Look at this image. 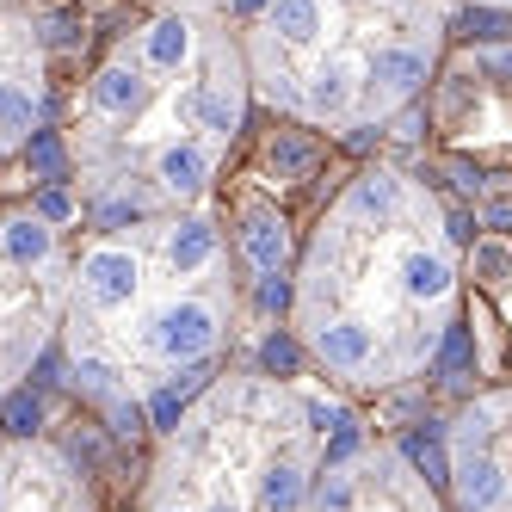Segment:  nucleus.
I'll list each match as a JSON object with an SVG mask.
<instances>
[{"label": "nucleus", "instance_id": "f257e3e1", "mask_svg": "<svg viewBox=\"0 0 512 512\" xmlns=\"http://www.w3.org/2000/svg\"><path fill=\"white\" fill-rule=\"evenodd\" d=\"M463 315L451 210L395 161L352 167L315 210L290 272V340L327 389L389 395L420 383Z\"/></svg>", "mask_w": 512, "mask_h": 512}, {"label": "nucleus", "instance_id": "f03ea898", "mask_svg": "<svg viewBox=\"0 0 512 512\" xmlns=\"http://www.w3.org/2000/svg\"><path fill=\"white\" fill-rule=\"evenodd\" d=\"M253 112L241 19L149 7L81 81L68 161L99 229L210 204Z\"/></svg>", "mask_w": 512, "mask_h": 512}, {"label": "nucleus", "instance_id": "7ed1b4c3", "mask_svg": "<svg viewBox=\"0 0 512 512\" xmlns=\"http://www.w3.org/2000/svg\"><path fill=\"white\" fill-rule=\"evenodd\" d=\"M241 241L210 204L99 229L75 253L62 346L75 383L105 408H161L204 377L241 321Z\"/></svg>", "mask_w": 512, "mask_h": 512}, {"label": "nucleus", "instance_id": "20e7f679", "mask_svg": "<svg viewBox=\"0 0 512 512\" xmlns=\"http://www.w3.org/2000/svg\"><path fill=\"white\" fill-rule=\"evenodd\" d=\"M253 105L297 130L371 136L420 105L451 50V0H253Z\"/></svg>", "mask_w": 512, "mask_h": 512}, {"label": "nucleus", "instance_id": "39448f33", "mask_svg": "<svg viewBox=\"0 0 512 512\" xmlns=\"http://www.w3.org/2000/svg\"><path fill=\"white\" fill-rule=\"evenodd\" d=\"M327 432V401L278 371L210 377L161 426L136 512H309Z\"/></svg>", "mask_w": 512, "mask_h": 512}, {"label": "nucleus", "instance_id": "423d86ee", "mask_svg": "<svg viewBox=\"0 0 512 512\" xmlns=\"http://www.w3.org/2000/svg\"><path fill=\"white\" fill-rule=\"evenodd\" d=\"M75 253L62 241V216L38 210H0V395H7L50 334H62Z\"/></svg>", "mask_w": 512, "mask_h": 512}, {"label": "nucleus", "instance_id": "0eeeda50", "mask_svg": "<svg viewBox=\"0 0 512 512\" xmlns=\"http://www.w3.org/2000/svg\"><path fill=\"white\" fill-rule=\"evenodd\" d=\"M432 130L475 179L512 173V44H475L438 68Z\"/></svg>", "mask_w": 512, "mask_h": 512}, {"label": "nucleus", "instance_id": "6e6552de", "mask_svg": "<svg viewBox=\"0 0 512 512\" xmlns=\"http://www.w3.org/2000/svg\"><path fill=\"white\" fill-rule=\"evenodd\" d=\"M445 488L457 512H512V383L475 389L445 426Z\"/></svg>", "mask_w": 512, "mask_h": 512}, {"label": "nucleus", "instance_id": "1a4fd4ad", "mask_svg": "<svg viewBox=\"0 0 512 512\" xmlns=\"http://www.w3.org/2000/svg\"><path fill=\"white\" fill-rule=\"evenodd\" d=\"M309 512H445L420 463L395 445H358L321 469Z\"/></svg>", "mask_w": 512, "mask_h": 512}, {"label": "nucleus", "instance_id": "9d476101", "mask_svg": "<svg viewBox=\"0 0 512 512\" xmlns=\"http://www.w3.org/2000/svg\"><path fill=\"white\" fill-rule=\"evenodd\" d=\"M50 118V56L44 31L19 0H0V155L25 149Z\"/></svg>", "mask_w": 512, "mask_h": 512}, {"label": "nucleus", "instance_id": "9b49d317", "mask_svg": "<svg viewBox=\"0 0 512 512\" xmlns=\"http://www.w3.org/2000/svg\"><path fill=\"white\" fill-rule=\"evenodd\" d=\"M0 512H93V488L68 451L13 438L0 445Z\"/></svg>", "mask_w": 512, "mask_h": 512}, {"label": "nucleus", "instance_id": "f8f14e48", "mask_svg": "<svg viewBox=\"0 0 512 512\" xmlns=\"http://www.w3.org/2000/svg\"><path fill=\"white\" fill-rule=\"evenodd\" d=\"M155 7H173V13H223V19H235L241 7H253V0H155Z\"/></svg>", "mask_w": 512, "mask_h": 512}, {"label": "nucleus", "instance_id": "ddd939ff", "mask_svg": "<svg viewBox=\"0 0 512 512\" xmlns=\"http://www.w3.org/2000/svg\"><path fill=\"white\" fill-rule=\"evenodd\" d=\"M451 7H475V13H512V0H451Z\"/></svg>", "mask_w": 512, "mask_h": 512}]
</instances>
